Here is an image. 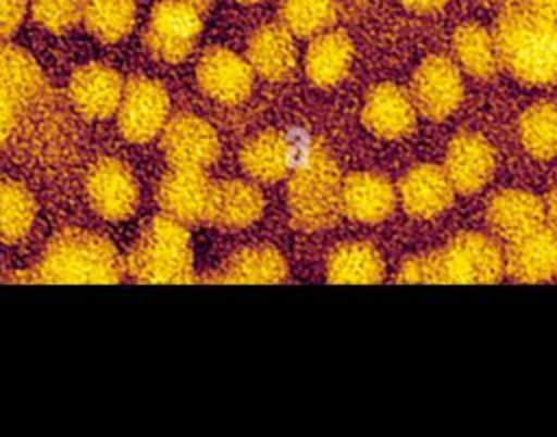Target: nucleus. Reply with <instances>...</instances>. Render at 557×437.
<instances>
[{
    "label": "nucleus",
    "mask_w": 557,
    "mask_h": 437,
    "mask_svg": "<svg viewBox=\"0 0 557 437\" xmlns=\"http://www.w3.org/2000/svg\"><path fill=\"white\" fill-rule=\"evenodd\" d=\"M185 2H189V4H194L198 9H202V11H207V7H209V0H185Z\"/></svg>",
    "instance_id": "nucleus-36"
},
{
    "label": "nucleus",
    "mask_w": 557,
    "mask_h": 437,
    "mask_svg": "<svg viewBox=\"0 0 557 437\" xmlns=\"http://www.w3.org/2000/svg\"><path fill=\"white\" fill-rule=\"evenodd\" d=\"M500 2H509V0H500Z\"/></svg>",
    "instance_id": "nucleus-38"
},
{
    "label": "nucleus",
    "mask_w": 557,
    "mask_h": 437,
    "mask_svg": "<svg viewBox=\"0 0 557 437\" xmlns=\"http://www.w3.org/2000/svg\"><path fill=\"white\" fill-rule=\"evenodd\" d=\"M398 200V189L376 172H352L342 180V213L359 224L385 222Z\"/></svg>",
    "instance_id": "nucleus-18"
},
{
    "label": "nucleus",
    "mask_w": 557,
    "mask_h": 437,
    "mask_svg": "<svg viewBox=\"0 0 557 437\" xmlns=\"http://www.w3.org/2000/svg\"><path fill=\"white\" fill-rule=\"evenodd\" d=\"M442 167L457 193H479L494 176L496 152L483 135L463 130L450 139Z\"/></svg>",
    "instance_id": "nucleus-13"
},
{
    "label": "nucleus",
    "mask_w": 557,
    "mask_h": 437,
    "mask_svg": "<svg viewBox=\"0 0 557 437\" xmlns=\"http://www.w3.org/2000/svg\"><path fill=\"white\" fill-rule=\"evenodd\" d=\"M205 11L185 0H159L146 26V48L163 63L185 61L202 33Z\"/></svg>",
    "instance_id": "nucleus-6"
},
{
    "label": "nucleus",
    "mask_w": 557,
    "mask_h": 437,
    "mask_svg": "<svg viewBox=\"0 0 557 437\" xmlns=\"http://www.w3.org/2000/svg\"><path fill=\"white\" fill-rule=\"evenodd\" d=\"M455 193L444 167L433 163L413 165L398 183L400 204L416 220H431L444 213L453 204Z\"/></svg>",
    "instance_id": "nucleus-19"
},
{
    "label": "nucleus",
    "mask_w": 557,
    "mask_h": 437,
    "mask_svg": "<svg viewBox=\"0 0 557 437\" xmlns=\"http://www.w3.org/2000/svg\"><path fill=\"white\" fill-rule=\"evenodd\" d=\"M263 213L261 191L246 180H222L213 185L209 220L220 228H248Z\"/></svg>",
    "instance_id": "nucleus-23"
},
{
    "label": "nucleus",
    "mask_w": 557,
    "mask_h": 437,
    "mask_svg": "<svg viewBox=\"0 0 557 437\" xmlns=\"http://www.w3.org/2000/svg\"><path fill=\"white\" fill-rule=\"evenodd\" d=\"M85 0H30L33 20L50 33H67L83 20Z\"/></svg>",
    "instance_id": "nucleus-32"
},
{
    "label": "nucleus",
    "mask_w": 557,
    "mask_h": 437,
    "mask_svg": "<svg viewBox=\"0 0 557 437\" xmlns=\"http://www.w3.org/2000/svg\"><path fill=\"white\" fill-rule=\"evenodd\" d=\"M67 93L78 115L89 122H102L117 113L124 93V80L113 67L89 63L72 74Z\"/></svg>",
    "instance_id": "nucleus-14"
},
{
    "label": "nucleus",
    "mask_w": 557,
    "mask_h": 437,
    "mask_svg": "<svg viewBox=\"0 0 557 437\" xmlns=\"http://www.w3.org/2000/svg\"><path fill=\"white\" fill-rule=\"evenodd\" d=\"M409 96L420 115L442 122L453 115L463 100V76L457 61L444 54L426 57L411 76Z\"/></svg>",
    "instance_id": "nucleus-8"
},
{
    "label": "nucleus",
    "mask_w": 557,
    "mask_h": 437,
    "mask_svg": "<svg viewBox=\"0 0 557 437\" xmlns=\"http://www.w3.org/2000/svg\"><path fill=\"white\" fill-rule=\"evenodd\" d=\"M115 115L124 139L133 143L150 141L161 135L170 122V96L159 80L135 76L124 85Z\"/></svg>",
    "instance_id": "nucleus-9"
},
{
    "label": "nucleus",
    "mask_w": 557,
    "mask_h": 437,
    "mask_svg": "<svg viewBox=\"0 0 557 437\" xmlns=\"http://www.w3.org/2000/svg\"><path fill=\"white\" fill-rule=\"evenodd\" d=\"M126 272L139 283H189L194 280V254L189 230L172 215L154 217L128 257Z\"/></svg>",
    "instance_id": "nucleus-5"
},
{
    "label": "nucleus",
    "mask_w": 557,
    "mask_h": 437,
    "mask_svg": "<svg viewBox=\"0 0 557 437\" xmlns=\"http://www.w3.org/2000/svg\"><path fill=\"white\" fill-rule=\"evenodd\" d=\"M505 274L516 283H546L557 278V228H540L507 241Z\"/></svg>",
    "instance_id": "nucleus-15"
},
{
    "label": "nucleus",
    "mask_w": 557,
    "mask_h": 437,
    "mask_svg": "<svg viewBox=\"0 0 557 437\" xmlns=\"http://www.w3.org/2000/svg\"><path fill=\"white\" fill-rule=\"evenodd\" d=\"M503 67L522 85H557V17L531 0H509L494 26Z\"/></svg>",
    "instance_id": "nucleus-1"
},
{
    "label": "nucleus",
    "mask_w": 557,
    "mask_h": 437,
    "mask_svg": "<svg viewBox=\"0 0 557 437\" xmlns=\"http://www.w3.org/2000/svg\"><path fill=\"white\" fill-rule=\"evenodd\" d=\"M544 207H546V217L557 224V185L548 191L546 200H544Z\"/></svg>",
    "instance_id": "nucleus-35"
},
{
    "label": "nucleus",
    "mask_w": 557,
    "mask_h": 437,
    "mask_svg": "<svg viewBox=\"0 0 557 437\" xmlns=\"http://www.w3.org/2000/svg\"><path fill=\"white\" fill-rule=\"evenodd\" d=\"M37 215V204L33 193L15 180H0V241L17 244L22 241Z\"/></svg>",
    "instance_id": "nucleus-30"
},
{
    "label": "nucleus",
    "mask_w": 557,
    "mask_h": 437,
    "mask_svg": "<svg viewBox=\"0 0 557 437\" xmlns=\"http://www.w3.org/2000/svg\"><path fill=\"white\" fill-rule=\"evenodd\" d=\"M239 161L244 172L255 180L276 183L292 170L294 148L283 133L263 130L244 143Z\"/></svg>",
    "instance_id": "nucleus-24"
},
{
    "label": "nucleus",
    "mask_w": 557,
    "mask_h": 437,
    "mask_svg": "<svg viewBox=\"0 0 557 437\" xmlns=\"http://www.w3.org/2000/svg\"><path fill=\"white\" fill-rule=\"evenodd\" d=\"M385 276L383 257L368 241H344L326 261V278L339 285H372Z\"/></svg>",
    "instance_id": "nucleus-26"
},
{
    "label": "nucleus",
    "mask_w": 557,
    "mask_h": 437,
    "mask_svg": "<svg viewBox=\"0 0 557 437\" xmlns=\"http://www.w3.org/2000/svg\"><path fill=\"white\" fill-rule=\"evenodd\" d=\"M161 148L172 167L207 170L220 154V139L207 120L185 113L165 124Z\"/></svg>",
    "instance_id": "nucleus-11"
},
{
    "label": "nucleus",
    "mask_w": 557,
    "mask_h": 437,
    "mask_svg": "<svg viewBox=\"0 0 557 437\" xmlns=\"http://www.w3.org/2000/svg\"><path fill=\"white\" fill-rule=\"evenodd\" d=\"M294 35L283 24L257 28L248 41V63L265 80H285L296 67Z\"/></svg>",
    "instance_id": "nucleus-22"
},
{
    "label": "nucleus",
    "mask_w": 557,
    "mask_h": 437,
    "mask_svg": "<svg viewBox=\"0 0 557 437\" xmlns=\"http://www.w3.org/2000/svg\"><path fill=\"white\" fill-rule=\"evenodd\" d=\"M505 276V250L485 233H461L444 248L409 257L398 270L400 283L492 285Z\"/></svg>",
    "instance_id": "nucleus-2"
},
{
    "label": "nucleus",
    "mask_w": 557,
    "mask_h": 437,
    "mask_svg": "<svg viewBox=\"0 0 557 437\" xmlns=\"http://www.w3.org/2000/svg\"><path fill=\"white\" fill-rule=\"evenodd\" d=\"M281 24L294 37H315L329 30L335 22V0H283Z\"/></svg>",
    "instance_id": "nucleus-31"
},
{
    "label": "nucleus",
    "mask_w": 557,
    "mask_h": 437,
    "mask_svg": "<svg viewBox=\"0 0 557 437\" xmlns=\"http://www.w3.org/2000/svg\"><path fill=\"white\" fill-rule=\"evenodd\" d=\"M44 89V74L35 59L7 41H0V150L13 135L20 115Z\"/></svg>",
    "instance_id": "nucleus-7"
},
{
    "label": "nucleus",
    "mask_w": 557,
    "mask_h": 437,
    "mask_svg": "<svg viewBox=\"0 0 557 437\" xmlns=\"http://www.w3.org/2000/svg\"><path fill=\"white\" fill-rule=\"evenodd\" d=\"M518 137L524 152L537 161L557 157V102L540 100L522 111Z\"/></svg>",
    "instance_id": "nucleus-28"
},
{
    "label": "nucleus",
    "mask_w": 557,
    "mask_h": 437,
    "mask_svg": "<svg viewBox=\"0 0 557 437\" xmlns=\"http://www.w3.org/2000/svg\"><path fill=\"white\" fill-rule=\"evenodd\" d=\"M490 228L505 241L518 239L546 224L544 200L527 189H500L487 200Z\"/></svg>",
    "instance_id": "nucleus-20"
},
{
    "label": "nucleus",
    "mask_w": 557,
    "mask_h": 437,
    "mask_svg": "<svg viewBox=\"0 0 557 437\" xmlns=\"http://www.w3.org/2000/svg\"><path fill=\"white\" fill-rule=\"evenodd\" d=\"M355 46L344 30H324L311 37L305 54L307 78L322 89L339 85L352 65Z\"/></svg>",
    "instance_id": "nucleus-21"
},
{
    "label": "nucleus",
    "mask_w": 557,
    "mask_h": 437,
    "mask_svg": "<svg viewBox=\"0 0 557 437\" xmlns=\"http://www.w3.org/2000/svg\"><path fill=\"white\" fill-rule=\"evenodd\" d=\"M196 80L205 96L220 104L244 102L255 85V70L248 59L228 48H209L196 65Z\"/></svg>",
    "instance_id": "nucleus-12"
},
{
    "label": "nucleus",
    "mask_w": 557,
    "mask_h": 437,
    "mask_svg": "<svg viewBox=\"0 0 557 437\" xmlns=\"http://www.w3.org/2000/svg\"><path fill=\"white\" fill-rule=\"evenodd\" d=\"M26 0H0V41H7L24 22Z\"/></svg>",
    "instance_id": "nucleus-33"
},
{
    "label": "nucleus",
    "mask_w": 557,
    "mask_h": 437,
    "mask_svg": "<svg viewBox=\"0 0 557 437\" xmlns=\"http://www.w3.org/2000/svg\"><path fill=\"white\" fill-rule=\"evenodd\" d=\"M342 180L331 152L313 141L287 183V211L294 226L302 230L333 226L342 213Z\"/></svg>",
    "instance_id": "nucleus-4"
},
{
    "label": "nucleus",
    "mask_w": 557,
    "mask_h": 437,
    "mask_svg": "<svg viewBox=\"0 0 557 437\" xmlns=\"http://www.w3.org/2000/svg\"><path fill=\"white\" fill-rule=\"evenodd\" d=\"M124 272L126 263L111 241L83 228H67L48 244L35 276L41 283L107 285L117 283Z\"/></svg>",
    "instance_id": "nucleus-3"
},
{
    "label": "nucleus",
    "mask_w": 557,
    "mask_h": 437,
    "mask_svg": "<svg viewBox=\"0 0 557 437\" xmlns=\"http://www.w3.org/2000/svg\"><path fill=\"white\" fill-rule=\"evenodd\" d=\"M287 278V263L281 252L268 246H252L235 252L215 274L220 283L239 285H268Z\"/></svg>",
    "instance_id": "nucleus-27"
},
{
    "label": "nucleus",
    "mask_w": 557,
    "mask_h": 437,
    "mask_svg": "<svg viewBox=\"0 0 557 437\" xmlns=\"http://www.w3.org/2000/svg\"><path fill=\"white\" fill-rule=\"evenodd\" d=\"M213 183L207 178L205 170H183L172 167L157 191L159 204L165 215L183 224L207 222L211 209Z\"/></svg>",
    "instance_id": "nucleus-17"
},
{
    "label": "nucleus",
    "mask_w": 557,
    "mask_h": 437,
    "mask_svg": "<svg viewBox=\"0 0 557 437\" xmlns=\"http://www.w3.org/2000/svg\"><path fill=\"white\" fill-rule=\"evenodd\" d=\"M237 2H242V4H259L263 0H237Z\"/></svg>",
    "instance_id": "nucleus-37"
},
{
    "label": "nucleus",
    "mask_w": 557,
    "mask_h": 437,
    "mask_svg": "<svg viewBox=\"0 0 557 437\" xmlns=\"http://www.w3.org/2000/svg\"><path fill=\"white\" fill-rule=\"evenodd\" d=\"M405 9H409L411 13H418V15H429V13H435L440 9H444V4L448 0H400Z\"/></svg>",
    "instance_id": "nucleus-34"
},
{
    "label": "nucleus",
    "mask_w": 557,
    "mask_h": 437,
    "mask_svg": "<svg viewBox=\"0 0 557 437\" xmlns=\"http://www.w3.org/2000/svg\"><path fill=\"white\" fill-rule=\"evenodd\" d=\"M87 198L91 209L111 222L131 217L139 202V185L133 172L117 159H98L87 174Z\"/></svg>",
    "instance_id": "nucleus-10"
},
{
    "label": "nucleus",
    "mask_w": 557,
    "mask_h": 437,
    "mask_svg": "<svg viewBox=\"0 0 557 437\" xmlns=\"http://www.w3.org/2000/svg\"><path fill=\"white\" fill-rule=\"evenodd\" d=\"M418 109L403 87L394 83H379L366 96L361 109L363 126L379 139H403L416 128Z\"/></svg>",
    "instance_id": "nucleus-16"
},
{
    "label": "nucleus",
    "mask_w": 557,
    "mask_h": 437,
    "mask_svg": "<svg viewBox=\"0 0 557 437\" xmlns=\"http://www.w3.org/2000/svg\"><path fill=\"white\" fill-rule=\"evenodd\" d=\"M453 54L457 65L474 78H494L503 70L494 30L481 24H461L453 33Z\"/></svg>",
    "instance_id": "nucleus-25"
},
{
    "label": "nucleus",
    "mask_w": 557,
    "mask_h": 437,
    "mask_svg": "<svg viewBox=\"0 0 557 437\" xmlns=\"http://www.w3.org/2000/svg\"><path fill=\"white\" fill-rule=\"evenodd\" d=\"M137 20V0H85L83 22L87 30L104 41L115 43L124 39Z\"/></svg>",
    "instance_id": "nucleus-29"
}]
</instances>
